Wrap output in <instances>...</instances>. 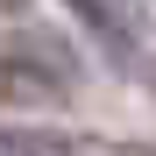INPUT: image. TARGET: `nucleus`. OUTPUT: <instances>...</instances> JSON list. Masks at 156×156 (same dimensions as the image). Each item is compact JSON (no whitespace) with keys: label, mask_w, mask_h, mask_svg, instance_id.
<instances>
[{"label":"nucleus","mask_w":156,"mask_h":156,"mask_svg":"<svg viewBox=\"0 0 156 156\" xmlns=\"http://www.w3.org/2000/svg\"><path fill=\"white\" fill-rule=\"evenodd\" d=\"M78 92V57L57 36H14L0 50V99L7 107H57V99Z\"/></svg>","instance_id":"f257e3e1"},{"label":"nucleus","mask_w":156,"mask_h":156,"mask_svg":"<svg viewBox=\"0 0 156 156\" xmlns=\"http://www.w3.org/2000/svg\"><path fill=\"white\" fill-rule=\"evenodd\" d=\"M0 156H92V149L71 142V135H50V128H7L0 135Z\"/></svg>","instance_id":"f03ea898"},{"label":"nucleus","mask_w":156,"mask_h":156,"mask_svg":"<svg viewBox=\"0 0 156 156\" xmlns=\"http://www.w3.org/2000/svg\"><path fill=\"white\" fill-rule=\"evenodd\" d=\"M71 7L85 14L92 29H114V36H121V29H135V21H142V0H71Z\"/></svg>","instance_id":"7ed1b4c3"}]
</instances>
